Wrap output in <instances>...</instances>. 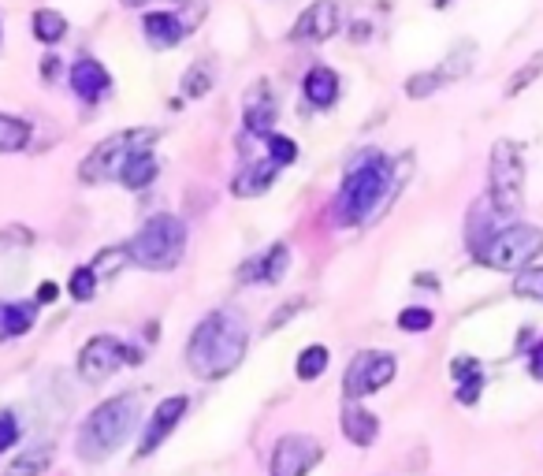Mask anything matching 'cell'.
I'll return each mask as SVG.
<instances>
[{"label": "cell", "mask_w": 543, "mask_h": 476, "mask_svg": "<svg viewBox=\"0 0 543 476\" xmlns=\"http://www.w3.org/2000/svg\"><path fill=\"white\" fill-rule=\"evenodd\" d=\"M406 175V172H402ZM402 175L398 164L380 149H365L350 160L343 183L332 198V220L339 227H358L395 201V194L402 190Z\"/></svg>", "instance_id": "obj_1"}, {"label": "cell", "mask_w": 543, "mask_h": 476, "mask_svg": "<svg viewBox=\"0 0 543 476\" xmlns=\"http://www.w3.org/2000/svg\"><path fill=\"white\" fill-rule=\"evenodd\" d=\"M250 354V324L235 309H212L186 339V369L198 380H224Z\"/></svg>", "instance_id": "obj_2"}, {"label": "cell", "mask_w": 543, "mask_h": 476, "mask_svg": "<svg viewBox=\"0 0 543 476\" xmlns=\"http://www.w3.org/2000/svg\"><path fill=\"white\" fill-rule=\"evenodd\" d=\"M138 417H142V406H138V395H134V391L105 398V402L93 406V410L86 413V421L79 424L75 454H79L86 465L108 462V458L127 443V436L134 432Z\"/></svg>", "instance_id": "obj_3"}, {"label": "cell", "mask_w": 543, "mask_h": 476, "mask_svg": "<svg viewBox=\"0 0 543 476\" xmlns=\"http://www.w3.org/2000/svg\"><path fill=\"white\" fill-rule=\"evenodd\" d=\"M186 253V224L175 212H157L146 224L134 231L127 242V257L131 265L146 268V272H172Z\"/></svg>", "instance_id": "obj_4"}, {"label": "cell", "mask_w": 543, "mask_h": 476, "mask_svg": "<svg viewBox=\"0 0 543 476\" xmlns=\"http://www.w3.org/2000/svg\"><path fill=\"white\" fill-rule=\"evenodd\" d=\"M540 253H543V227H536V224L495 227L484 242L473 246L477 265L495 268V272H514V276L521 268H529Z\"/></svg>", "instance_id": "obj_5"}, {"label": "cell", "mask_w": 543, "mask_h": 476, "mask_svg": "<svg viewBox=\"0 0 543 476\" xmlns=\"http://www.w3.org/2000/svg\"><path fill=\"white\" fill-rule=\"evenodd\" d=\"M157 138H160L157 127H131V131L108 134L105 142H97L86 153V160L79 164V179L82 183H108V179H116L120 168L127 164V157L138 153V149H153Z\"/></svg>", "instance_id": "obj_6"}, {"label": "cell", "mask_w": 543, "mask_h": 476, "mask_svg": "<svg viewBox=\"0 0 543 476\" xmlns=\"http://www.w3.org/2000/svg\"><path fill=\"white\" fill-rule=\"evenodd\" d=\"M488 201L499 216H514L525 205V157H521V146L510 138H499L491 146Z\"/></svg>", "instance_id": "obj_7"}, {"label": "cell", "mask_w": 543, "mask_h": 476, "mask_svg": "<svg viewBox=\"0 0 543 476\" xmlns=\"http://www.w3.org/2000/svg\"><path fill=\"white\" fill-rule=\"evenodd\" d=\"M123 365H142V350L116 335H93L79 350V376L86 384H105Z\"/></svg>", "instance_id": "obj_8"}, {"label": "cell", "mask_w": 543, "mask_h": 476, "mask_svg": "<svg viewBox=\"0 0 543 476\" xmlns=\"http://www.w3.org/2000/svg\"><path fill=\"white\" fill-rule=\"evenodd\" d=\"M395 376H398V357L391 354V350H361V354H354V361L346 365V376H343L346 402H361V398L384 391Z\"/></svg>", "instance_id": "obj_9"}, {"label": "cell", "mask_w": 543, "mask_h": 476, "mask_svg": "<svg viewBox=\"0 0 543 476\" xmlns=\"http://www.w3.org/2000/svg\"><path fill=\"white\" fill-rule=\"evenodd\" d=\"M324 458V447H320L317 436L309 432H287L272 443V454H268V476H309Z\"/></svg>", "instance_id": "obj_10"}, {"label": "cell", "mask_w": 543, "mask_h": 476, "mask_svg": "<svg viewBox=\"0 0 543 476\" xmlns=\"http://www.w3.org/2000/svg\"><path fill=\"white\" fill-rule=\"evenodd\" d=\"M339 30H343V4L339 0H313L294 19L287 38L298 41V45H320V41H332Z\"/></svg>", "instance_id": "obj_11"}, {"label": "cell", "mask_w": 543, "mask_h": 476, "mask_svg": "<svg viewBox=\"0 0 543 476\" xmlns=\"http://www.w3.org/2000/svg\"><path fill=\"white\" fill-rule=\"evenodd\" d=\"M186 410H190V398L186 395H168L164 402H160L157 410L149 413L146 428H142V439H138V458H149V454H157L168 439H172V432L179 428V421L186 417Z\"/></svg>", "instance_id": "obj_12"}, {"label": "cell", "mask_w": 543, "mask_h": 476, "mask_svg": "<svg viewBox=\"0 0 543 476\" xmlns=\"http://www.w3.org/2000/svg\"><path fill=\"white\" fill-rule=\"evenodd\" d=\"M276 119H279L276 93H272V86L265 79H257L246 90V97H242V127H246L250 138L261 142V138H268V134L276 131Z\"/></svg>", "instance_id": "obj_13"}, {"label": "cell", "mask_w": 543, "mask_h": 476, "mask_svg": "<svg viewBox=\"0 0 543 476\" xmlns=\"http://www.w3.org/2000/svg\"><path fill=\"white\" fill-rule=\"evenodd\" d=\"M287 268H291V246L287 242H272L265 253H257L250 261H242L239 265V283H250V287H276L279 279L287 276Z\"/></svg>", "instance_id": "obj_14"}, {"label": "cell", "mask_w": 543, "mask_h": 476, "mask_svg": "<svg viewBox=\"0 0 543 476\" xmlns=\"http://www.w3.org/2000/svg\"><path fill=\"white\" fill-rule=\"evenodd\" d=\"M67 82H71V90L79 97L82 105H101L108 93H112V75H108V67L101 60H93V56H79L71 71H67Z\"/></svg>", "instance_id": "obj_15"}, {"label": "cell", "mask_w": 543, "mask_h": 476, "mask_svg": "<svg viewBox=\"0 0 543 476\" xmlns=\"http://www.w3.org/2000/svg\"><path fill=\"white\" fill-rule=\"evenodd\" d=\"M142 34L153 49H175L186 34H194V19H183L172 8H153L142 15Z\"/></svg>", "instance_id": "obj_16"}, {"label": "cell", "mask_w": 543, "mask_h": 476, "mask_svg": "<svg viewBox=\"0 0 543 476\" xmlns=\"http://www.w3.org/2000/svg\"><path fill=\"white\" fill-rule=\"evenodd\" d=\"M339 93H343V79H339V71H332L328 64H313L309 71L302 75V97L305 105L313 108H332L339 101Z\"/></svg>", "instance_id": "obj_17"}, {"label": "cell", "mask_w": 543, "mask_h": 476, "mask_svg": "<svg viewBox=\"0 0 543 476\" xmlns=\"http://www.w3.org/2000/svg\"><path fill=\"white\" fill-rule=\"evenodd\" d=\"M279 179V168L268 157H253L250 164H242L235 179H231V194L235 198H261L272 190V183Z\"/></svg>", "instance_id": "obj_18"}, {"label": "cell", "mask_w": 543, "mask_h": 476, "mask_svg": "<svg viewBox=\"0 0 543 476\" xmlns=\"http://www.w3.org/2000/svg\"><path fill=\"white\" fill-rule=\"evenodd\" d=\"M451 376H454V398H458V406H477L484 387H488L484 365H480L477 357L462 354L451 361Z\"/></svg>", "instance_id": "obj_19"}, {"label": "cell", "mask_w": 543, "mask_h": 476, "mask_svg": "<svg viewBox=\"0 0 543 476\" xmlns=\"http://www.w3.org/2000/svg\"><path fill=\"white\" fill-rule=\"evenodd\" d=\"M339 428H343L346 443H354V447H372L380 439V417L361 402H346L339 413Z\"/></svg>", "instance_id": "obj_20"}, {"label": "cell", "mask_w": 543, "mask_h": 476, "mask_svg": "<svg viewBox=\"0 0 543 476\" xmlns=\"http://www.w3.org/2000/svg\"><path fill=\"white\" fill-rule=\"evenodd\" d=\"M157 175H160L157 153H153V149H138V153H131V157H127V164L120 168V175H116V179H120L127 190H146Z\"/></svg>", "instance_id": "obj_21"}, {"label": "cell", "mask_w": 543, "mask_h": 476, "mask_svg": "<svg viewBox=\"0 0 543 476\" xmlns=\"http://www.w3.org/2000/svg\"><path fill=\"white\" fill-rule=\"evenodd\" d=\"M38 320V302H0V343L27 335Z\"/></svg>", "instance_id": "obj_22"}, {"label": "cell", "mask_w": 543, "mask_h": 476, "mask_svg": "<svg viewBox=\"0 0 543 476\" xmlns=\"http://www.w3.org/2000/svg\"><path fill=\"white\" fill-rule=\"evenodd\" d=\"M328 365H332V354H328V346H324V343H309L302 354L294 357V376H298L302 384H313V380H320V376L328 372Z\"/></svg>", "instance_id": "obj_23"}, {"label": "cell", "mask_w": 543, "mask_h": 476, "mask_svg": "<svg viewBox=\"0 0 543 476\" xmlns=\"http://www.w3.org/2000/svg\"><path fill=\"white\" fill-rule=\"evenodd\" d=\"M30 138H34V127L27 119L0 112V153H19V149L30 146Z\"/></svg>", "instance_id": "obj_24"}, {"label": "cell", "mask_w": 543, "mask_h": 476, "mask_svg": "<svg viewBox=\"0 0 543 476\" xmlns=\"http://www.w3.org/2000/svg\"><path fill=\"white\" fill-rule=\"evenodd\" d=\"M30 30H34V38L41 45H56V41H64L67 34V19L56 8H38V12L30 15Z\"/></svg>", "instance_id": "obj_25"}, {"label": "cell", "mask_w": 543, "mask_h": 476, "mask_svg": "<svg viewBox=\"0 0 543 476\" xmlns=\"http://www.w3.org/2000/svg\"><path fill=\"white\" fill-rule=\"evenodd\" d=\"M53 458H56L53 447H30L27 454H19L0 476H41V473H49Z\"/></svg>", "instance_id": "obj_26"}, {"label": "cell", "mask_w": 543, "mask_h": 476, "mask_svg": "<svg viewBox=\"0 0 543 476\" xmlns=\"http://www.w3.org/2000/svg\"><path fill=\"white\" fill-rule=\"evenodd\" d=\"M179 90H183V97H190V101L205 97V93L212 90V64H209V60H194V64L186 67Z\"/></svg>", "instance_id": "obj_27"}, {"label": "cell", "mask_w": 543, "mask_h": 476, "mask_svg": "<svg viewBox=\"0 0 543 476\" xmlns=\"http://www.w3.org/2000/svg\"><path fill=\"white\" fill-rule=\"evenodd\" d=\"M261 146H265V157L276 164L279 172H283V168H291L294 160H298V142H294V138H287V134L272 131L268 138H261Z\"/></svg>", "instance_id": "obj_28"}, {"label": "cell", "mask_w": 543, "mask_h": 476, "mask_svg": "<svg viewBox=\"0 0 543 476\" xmlns=\"http://www.w3.org/2000/svg\"><path fill=\"white\" fill-rule=\"evenodd\" d=\"M395 324L406 331V335H421V331L436 328V313H432L428 305H406V309H398Z\"/></svg>", "instance_id": "obj_29"}, {"label": "cell", "mask_w": 543, "mask_h": 476, "mask_svg": "<svg viewBox=\"0 0 543 476\" xmlns=\"http://www.w3.org/2000/svg\"><path fill=\"white\" fill-rule=\"evenodd\" d=\"M439 86H447V79H443L439 67H432V71H417V75L406 79V97H410V101H424V97H432Z\"/></svg>", "instance_id": "obj_30"}, {"label": "cell", "mask_w": 543, "mask_h": 476, "mask_svg": "<svg viewBox=\"0 0 543 476\" xmlns=\"http://www.w3.org/2000/svg\"><path fill=\"white\" fill-rule=\"evenodd\" d=\"M514 294L517 298H529V302L543 305V265L521 268V272L514 276Z\"/></svg>", "instance_id": "obj_31"}, {"label": "cell", "mask_w": 543, "mask_h": 476, "mask_svg": "<svg viewBox=\"0 0 543 476\" xmlns=\"http://www.w3.org/2000/svg\"><path fill=\"white\" fill-rule=\"evenodd\" d=\"M540 71H543V53H532L529 60H525V64H521L514 75H510V82H506V97H517L521 90H529Z\"/></svg>", "instance_id": "obj_32"}, {"label": "cell", "mask_w": 543, "mask_h": 476, "mask_svg": "<svg viewBox=\"0 0 543 476\" xmlns=\"http://www.w3.org/2000/svg\"><path fill=\"white\" fill-rule=\"evenodd\" d=\"M97 272H93L90 265H79L75 272H71V279H67V294L75 298V302H90L93 294H97Z\"/></svg>", "instance_id": "obj_33"}, {"label": "cell", "mask_w": 543, "mask_h": 476, "mask_svg": "<svg viewBox=\"0 0 543 476\" xmlns=\"http://www.w3.org/2000/svg\"><path fill=\"white\" fill-rule=\"evenodd\" d=\"M123 265H131V257H127V246H112V250H101L97 257L90 261V268L97 272V279L105 276H116Z\"/></svg>", "instance_id": "obj_34"}, {"label": "cell", "mask_w": 543, "mask_h": 476, "mask_svg": "<svg viewBox=\"0 0 543 476\" xmlns=\"http://www.w3.org/2000/svg\"><path fill=\"white\" fill-rule=\"evenodd\" d=\"M15 443H19V417L12 410H0V454H8Z\"/></svg>", "instance_id": "obj_35"}, {"label": "cell", "mask_w": 543, "mask_h": 476, "mask_svg": "<svg viewBox=\"0 0 543 476\" xmlns=\"http://www.w3.org/2000/svg\"><path fill=\"white\" fill-rule=\"evenodd\" d=\"M302 309H305V298H291V302L283 305V309H276V313H272V320H268V331L283 328V324H287L294 313H302Z\"/></svg>", "instance_id": "obj_36"}, {"label": "cell", "mask_w": 543, "mask_h": 476, "mask_svg": "<svg viewBox=\"0 0 543 476\" xmlns=\"http://www.w3.org/2000/svg\"><path fill=\"white\" fill-rule=\"evenodd\" d=\"M529 376L536 384H543V339L529 350Z\"/></svg>", "instance_id": "obj_37"}, {"label": "cell", "mask_w": 543, "mask_h": 476, "mask_svg": "<svg viewBox=\"0 0 543 476\" xmlns=\"http://www.w3.org/2000/svg\"><path fill=\"white\" fill-rule=\"evenodd\" d=\"M56 298H60V283H53V279L38 283V294H34V302H38V305H53Z\"/></svg>", "instance_id": "obj_38"}, {"label": "cell", "mask_w": 543, "mask_h": 476, "mask_svg": "<svg viewBox=\"0 0 543 476\" xmlns=\"http://www.w3.org/2000/svg\"><path fill=\"white\" fill-rule=\"evenodd\" d=\"M56 75H60V56H56V53L41 56V79H45V82H53Z\"/></svg>", "instance_id": "obj_39"}, {"label": "cell", "mask_w": 543, "mask_h": 476, "mask_svg": "<svg viewBox=\"0 0 543 476\" xmlns=\"http://www.w3.org/2000/svg\"><path fill=\"white\" fill-rule=\"evenodd\" d=\"M354 41H365V38H372V27L369 23H354V34H350Z\"/></svg>", "instance_id": "obj_40"}, {"label": "cell", "mask_w": 543, "mask_h": 476, "mask_svg": "<svg viewBox=\"0 0 543 476\" xmlns=\"http://www.w3.org/2000/svg\"><path fill=\"white\" fill-rule=\"evenodd\" d=\"M123 8H142V4H146V0H120Z\"/></svg>", "instance_id": "obj_41"}, {"label": "cell", "mask_w": 543, "mask_h": 476, "mask_svg": "<svg viewBox=\"0 0 543 476\" xmlns=\"http://www.w3.org/2000/svg\"><path fill=\"white\" fill-rule=\"evenodd\" d=\"M432 4H436V8H447V4H451V0H432Z\"/></svg>", "instance_id": "obj_42"}, {"label": "cell", "mask_w": 543, "mask_h": 476, "mask_svg": "<svg viewBox=\"0 0 543 476\" xmlns=\"http://www.w3.org/2000/svg\"><path fill=\"white\" fill-rule=\"evenodd\" d=\"M0 38H4V30H0Z\"/></svg>", "instance_id": "obj_43"}]
</instances>
